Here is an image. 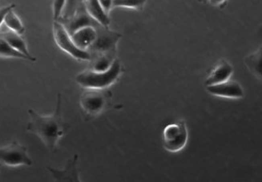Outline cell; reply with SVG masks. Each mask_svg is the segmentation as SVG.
<instances>
[{
	"instance_id": "cell-17",
	"label": "cell",
	"mask_w": 262,
	"mask_h": 182,
	"mask_svg": "<svg viewBox=\"0 0 262 182\" xmlns=\"http://www.w3.org/2000/svg\"><path fill=\"white\" fill-rule=\"evenodd\" d=\"M0 58L19 59L33 62L29 57L13 48L1 37H0Z\"/></svg>"
},
{
	"instance_id": "cell-20",
	"label": "cell",
	"mask_w": 262,
	"mask_h": 182,
	"mask_svg": "<svg viewBox=\"0 0 262 182\" xmlns=\"http://www.w3.org/2000/svg\"><path fill=\"white\" fill-rule=\"evenodd\" d=\"M66 0H53L52 12L54 21L58 20L61 17Z\"/></svg>"
},
{
	"instance_id": "cell-6",
	"label": "cell",
	"mask_w": 262,
	"mask_h": 182,
	"mask_svg": "<svg viewBox=\"0 0 262 182\" xmlns=\"http://www.w3.org/2000/svg\"><path fill=\"white\" fill-rule=\"evenodd\" d=\"M96 29V37L93 43L88 50L92 58L99 54L116 52L117 46L121 38V34L110 29L108 27L101 25L97 26Z\"/></svg>"
},
{
	"instance_id": "cell-18",
	"label": "cell",
	"mask_w": 262,
	"mask_h": 182,
	"mask_svg": "<svg viewBox=\"0 0 262 182\" xmlns=\"http://www.w3.org/2000/svg\"><path fill=\"white\" fill-rule=\"evenodd\" d=\"M84 1V0H66L62 15L58 20L68 19L72 16Z\"/></svg>"
},
{
	"instance_id": "cell-15",
	"label": "cell",
	"mask_w": 262,
	"mask_h": 182,
	"mask_svg": "<svg viewBox=\"0 0 262 182\" xmlns=\"http://www.w3.org/2000/svg\"><path fill=\"white\" fill-rule=\"evenodd\" d=\"M261 48L260 47L254 52L245 58V62L250 71L257 77L261 78Z\"/></svg>"
},
{
	"instance_id": "cell-5",
	"label": "cell",
	"mask_w": 262,
	"mask_h": 182,
	"mask_svg": "<svg viewBox=\"0 0 262 182\" xmlns=\"http://www.w3.org/2000/svg\"><path fill=\"white\" fill-rule=\"evenodd\" d=\"M80 96L79 103L84 113L96 117L107 108L110 96L104 90L85 89Z\"/></svg>"
},
{
	"instance_id": "cell-8",
	"label": "cell",
	"mask_w": 262,
	"mask_h": 182,
	"mask_svg": "<svg viewBox=\"0 0 262 182\" xmlns=\"http://www.w3.org/2000/svg\"><path fill=\"white\" fill-rule=\"evenodd\" d=\"M61 22L71 35L77 30L88 26L97 27L100 25L87 12L84 3L78 8L74 14L66 19L57 20Z\"/></svg>"
},
{
	"instance_id": "cell-13",
	"label": "cell",
	"mask_w": 262,
	"mask_h": 182,
	"mask_svg": "<svg viewBox=\"0 0 262 182\" xmlns=\"http://www.w3.org/2000/svg\"><path fill=\"white\" fill-rule=\"evenodd\" d=\"M84 5L88 14L98 23L104 27L110 24L109 14L102 8L98 0H84Z\"/></svg>"
},
{
	"instance_id": "cell-10",
	"label": "cell",
	"mask_w": 262,
	"mask_h": 182,
	"mask_svg": "<svg viewBox=\"0 0 262 182\" xmlns=\"http://www.w3.org/2000/svg\"><path fill=\"white\" fill-rule=\"evenodd\" d=\"M233 72L232 66L227 61L222 60L206 78L205 84L207 86L226 81L229 79Z\"/></svg>"
},
{
	"instance_id": "cell-4",
	"label": "cell",
	"mask_w": 262,
	"mask_h": 182,
	"mask_svg": "<svg viewBox=\"0 0 262 182\" xmlns=\"http://www.w3.org/2000/svg\"><path fill=\"white\" fill-rule=\"evenodd\" d=\"M53 34L56 44L62 51L78 60L91 61L92 56L90 52L79 49L63 25L58 21L53 22Z\"/></svg>"
},
{
	"instance_id": "cell-1",
	"label": "cell",
	"mask_w": 262,
	"mask_h": 182,
	"mask_svg": "<svg viewBox=\"0 0 262 182\" xmlns=\"http://www.w3.org/2000/svg\"><path fill=\"white\" fill-rule=\"evenodd\" d=\"M61 100L58 95L54 111L49 115H41L33 109H29L30 120L27 130L36 134L50 151H54L63 136L67 127L61 113Z\"/></svg>"
},
{
	"instance_id": "cell-9",
	"label": "cell",
	"mask_w": 262,
	"mask_h": 182,
	"mask_svg": "<svg viewBox=\"0 0 262 182\" xmlns=\"http://www.w3.org/2000/svg\"><path fill=\"white\" fill-rule=\"evenodd\" d=\"M207 92L219 97L239 99L244 97L242 86L237 82L228 80L223 82L206 86Z\"/></svg>"
},
{
	"instance_id": "cell-23",
	"label": "cell",
	"mask_w": 262,
	"mask_h": 182,
	"mask_svg": "<svg viewBox=\"0 0 262 182\" xmlns=\"http://www.w3.org/2000/svg\"><path fill=\"white\" fill-rule=\"evenodd\" d=\"M226 0H209L208 3L211 5L217 6L223 5Z\"/></svg>"
},
{
	"instance_id": "cell-19",
	"label": "cell",
	"mask_w": 262,
	"mask_h": 182,
	"mask_svg": "<svg viewBox=\"0 0 262 182\" xmlns=\"http://www.w3.org/2000/svg\"><path fill=\"white\" fill-rule=\"evenodd\" d=\"M146 1L147 0H113V6L140 10L143 8Z\"/></svg>"
},
{
	"instance_id": "cell-24",
	"label": "cell",
	"mask_w": 262,
	"mask_h": 182,
	"mask_svg": "<svg viewBox=\"0 0 262 182\" xmlns=\"http://www.w3.org/2000/svg\"><path fill=\"white\" fill-rule=\"evenodd\" d=\"M199 2L202 4H207L208 3L209 0H198Z\"/></svg>"
},
{
	"instance_id": "cell-2",
	"label": "cell",
	"mask_w": 262,
	"mask_h": 182,
	"mask_svg": "<svg viewBox=\"0 0 262 182\" xmlns=\"http://www.w3.org/2000/svg\"><path fill=\"white\" fill-rule=\"evenodd\" d=\"M120 61L115 59L112 66L104 71H95L90 69L78 73L76 82L85 89L104 90L113 85L122 73Z\"/></svg>"
},
{
	"instance_id": "cell-12",
	"label": "cell",
	"mask_w": 262,
	"mask_h": 182,
	"mask_svg": "<svg viewBox=\"0 0 262 182\" xmlns=\"http://www.w3.org/2000/svg\"><path fill=\"white\" fill-rule=\"evenodd\" d=\"M0 37L6 40L15 50L29 57L33 62L36 60V58L30 54L26 41L20 35L8 30L0 32Z\"/></svg>"
},
{
	"instance_id": "cell-3",
	"label": "cell",
	"mask_w": 262,
	"mask_h": 182,
	"mask_svg": "<svg viewBox=\"0 0 262 182\" xmlns=\"http://www.w3.org/2000/svg\"><path fill=\"white\" fill-rule=\"evenodd\" d=\"M188 132L183 121L167 124L162 132L163 145L168 152L176 153L182 150L186 146Z\"/></svg>"
},
{
	"instance_id": "cell-21",
	"label": "cell",
	"mask_w": 262,
	"mask_h": 182,
	"mask_svg": "<svg viewBox=\"0 0 262 182\" xmlns=\"http://www.w3.org/2000/svg\"><path fill=\"white\" fill-rule=\"evenodd\" d=\"M16 5L12 3L0 7V27L4 23L6 14L11 10L14 9Z\"/></svg>"
},
{
	"instance_id": "cell-11",
	"label": "cell",
	"mask_w": 262,
	"mask_h": 182,
	"mask_svg": "<svg viewBox=\"0 0 262 182\" xmlns=\"http://www.w3.org/2000/svg\"><path fill=\"white\" fill-rule=\"evenodd\" d=\"M96 28L92 26L85 27L71 35L74 43L79 49L88 51L93 43L97 35Z\"/></svg>"
},
{
	"instance_id": "cell-25",
	"label": "cell",
	"mask_w": 262,
	"mask_h": 182,
	"mask_svg": "<svg viewBox=\"0 0 262 182\" xmlns=\"http://www.w3.org/2000/svg\"><path fill=\"white\" fill-rule=\"evenodd\" d=\"M0 1H1V0H0Z\"/></svg>"
},
{
	"instance_id": "cell-22",
	"label": "cell",
	"mask_w": 262,
	"mask_h": 182,
	"mask_svg": "<svg viewBox=\"0 0 262 182\" xmlns=\"http://www.w3.org/2000/svg\"><path fill=\"white\" fill-rule=\"evenodd\" d=\"M105 12L109 14L113 6V0H98Z\"/></svg>"
},
{
	"instance_id": "cell-16",
	"label": "cell",
	"mask_w": 262,
	"mask_h": 182,
	"mask_svg": "<svg viewBox=\"0 0 262 182\" xmlns=\"http://www.w3.org/2000/svg\"><path fill=\"white\" fill-rule=\"evenodd\" d=\"M4 24L9 30L23 35L25 31V28L19 17L14 11L13 9L10 10L6 15Z\"/></svg>"
},
{
	"instance_id": "cell-14",
	"label": "cell",
	"mask_w": 262,
	"mask_h": 182,
	"mask_svg": "<svg viewBox=\"0 0 262 182\" xmlns=\"http://www.w3.org/2000/svg\"><path fill=\"white\" fill-rule=\"evenodd\" d=\"M116 52L102 53L92 57L90 69L98 72L108 70L117 58Z\"/></svg>"
},
{
	"instance_id": "cell-7",
	"label": "cell",
	"mask_w": 262,
	"mask_h": 182,
	"mask_svg": "<svg viewBox=\"0 0 262 182\" xmlns=\"http://www.w3.org/2000/svg\"><path fill=\"white\" fill-rule=\"evenodd\" d=\"M0 163L8 166L16 167L30 166L33 162L26 147L14 141L0 148Z\"/></svg>"
}]
</instances>
